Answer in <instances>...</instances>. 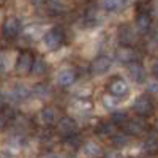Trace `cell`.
Listing matches in <instances>:
<instances>
[{"label":"cell","instance_id":"cell-1","mask_svg":"<svg viewBox=\"0 0 158 158\" xmlns=\"http://www.w3.org/2000/svg\"><path fill=\"white\" fill-rule=\"evenodd\" d=\"M125 130L127 133L130 135H135V136H139V135H144L149 131V122H147V117H135V118H130V120L125 122Z\"/></svg>","mask_w":158,"mask_h":158},{"label":"cell","instance_id":"cell-2","mask_svg":"<svg viewBox=\"0 0 158 158\" xmlns=\"http://www.w3.org/2000/svg\"><path fill=\"white\" fill-rule=\"evenodd\" d=\"M56 123H57V131L62 136L67 138V136H71V135H77L79 127H77V122L73 117H70V115L60 117Z\"/></svg>","mask_w":158,"mask_h":158},{"label":"cell","instance_id":"cell-3","mask_svg":"<svg viewBox=\"0 0 158 158\" xmlns=\"http://www.w3.org/2000/svg\"><path fill=\"white\" fill-rule=\"evenodd\" d=\"M133 109L136 114H139L142 117H150L153 114V103L147 95H141L133 103Z\"/></svg>","mask_w":158,"mask_h":158},{"label":"cell","instance_id":"cell-4","mask_svg":"<svg viewBox=\"0 0 158 158\" xmlns=\"http://www.w3.org/2000/svg\"><path fill=\"white\" fill-rule=\"evenodd\" d=\"M63 32L60 29H52L43 36V43L48 49H59L63 44Z\"/></svg>","mask_w":158,"mask_h":158},{"label":"cell","instance_id":"cell-5","mask_svg":"<svg viewBox=\"0 0 158 158\" xmlns=\"http://www.w3.org/2000/svg\"><path fill=\"white\" fill-rule=\"evenodd\" d=\"M111 68H112V60L109 57H106V56L97 57L90 65V71H92V74H95V76L106 74V73H109Z\"/></svg>","mask_w":158,"mask_h":158},{"label":"cell","instance_id":"cell-6","mask_svg":"<svg viewBox=\"0 0 158 158\" xmlns=\"http://www.w3.org/2000/svg\"><path fill=\"white\" fill-rule=\"evenodd\" d=\"M117 35H118V41H120L123 46H131L138 41V35L135 32V29L128 24H123L118 27L117 30Z\"/></svg>","mask_w":158,"mask_h":158},{"label":"cell","instance_id":"cell-7","mask_svg":"<svg viewBox=\"0 0 158 158\" xmlns=\"http://www.w3.org/2000/svg\"><path fill=\"white\" fill-rule=\"evenodd\" d=\"M108 90H109V94L114 95V97H118V98H123L130 94V87L127 84L125 79L122 77H114L112 81L108 84Z\"/></svg>","mask_w":158,"mask_h":158},{"label":"cell","instance_id":"cell-8","mask_svg":"<svg viewBox=\"0 0 158 158\" xmlns=\"http://www.w3.org/2000/svg\"><path fill=\"white\" fill-rule=\"evenodd\" d=\"M2 32H3V36L8 38V40H13L16 38L21 32V21L18 18H8L5 22H3V27H2Z\"/></svg>","mask_w":158,"mask_h":158},{"label":"cell","instance_id":"cell-9","mask_svg":"<svg viewBox=\"0 0 158 158\" xmlns=\"http://www.w3.org/2000/svg\"><path fill=\"white\" fill-rule=\"evenodd\" d=\"M59 118H60L59 109L52 108V106H46L44 109H41V112H40V120H41V123L46 125V127L54 125Z\"/></svg>","mask_w":158,"mask_h":158},{"label":"cell","instance_id":"cell-10","mask_svg":"<svg viewBox=\"0 0 158 158\" xmlns=\"http://www.w3.org/2000/svg\"><path fill=\"white\" fill-rule=\"evenodd\" d=\"M128 76L133 79V81L136 82V84H142V82H146V77H147V74H146V70H144L139 63H136V62H131V63H128Z\"/></svg>","mask_w":158,"mask_h":158},{"label":"cell","instance_id":"cell-11","mask_svg":"<svg viewBox=\"0 0 158 158\" xmlns=\"http://www.w3.org/2000/svg\"><path fill=\"white\" fill-rule=\"evenodd\" d=\"M115 57H117V60L120 62V63L128 65V63H131V62L136 60V51L131 49L130 46H122V48L117 49Z\"/></svg>","mask_w":158,"mask_h":158},{"label":"cell","instance_id":"cell-12","mask_svg":"<svg viewBox=\"0 0 158 158\" xmlns=\"http://www.w3.org/2000/svg\"><path fill=\"white\" fill-rule=\"evenodd\" d=\"M76 77H77V74H76V71L71 70V68L60 70V71L57 73V84L62 85V87H68V85H71V84L76 81Z\"/></svg>","mask_w":158,"mask_h":158},{"label":"cell","instance_id":"cell-13","mask_svg":"<svg viewBox=\"0 0 158 158\" xmlns=\"http://www.w3.org/2000/svg\"><path fill=\"white\" fill-rule=\"evenodd\" d=\"M32 62H33L32 54H29V52H22V54L19 56V59H18V62H16V71L19 74L29 73L30 68H32Z\"/></svg>","mask_w":158,"mask_h":158},{"label":"cell","instance_id":"cell-14","mask_svg":"<svg viewBox=\"0 0 158 158\" xmlns=\"http://www.w3.org/2000/svg\"><path fill=\"white\" fill-rule=\"evenodd\" d=\"M152 27V19L149 13H139L136 18V30L139 33H149Z\"/></svg>","mask_w":158,"mask_h":158},{"label":"cell","instance_id":"cell-15","mask_svg":"<svg viewBox=\"0 0 158 158\" xmlns=\"http://www.w3.org/2000/svg\"><path fill=\"white\" fill-rule=\"evenodd\" d=\"M82 152L89 158H100L103 155L101 146H100V144H97L95 141H87L84 146H82Z\"/></svg>","mask_w":158,"mask_h":158},{"label":"cell","instance_id":"cell-16","mask_svg":"<svg viewBox=\"0 0 158 158\" xmlns=\"http://www.w3.org/2000/svg\"><path fill=\"white\" fill-rule=\"evenodd\" d=\"M30 71H32L35 76H43V74L48 71V63H46V60H44V59H41V57L33 59Z\"/></svg>","mask_w":158,"mask_h":158},{"label":"cell","instance_id":"cell-17","mask_svg":"<svg viewBox=\"0 0 158 158\" xmlns=\"http://www.w3.org/2000/svg\"><path fill=\"white\" fill-rule=\"evenodd\" d=\"M32 94L38 98H41V100H46V98L51 97V87L48 84H36L32 89Z\"/></svg>","mask_w":158,"mask_h":158},{"label":"cell","instance_id":"cell-18","mask_svg":"<svg viewBox=\"0 0 158 158\" xmlns=\"http://www.w3.org/2000/svg\"><path fill=\"white\" fill-rule=\"evenodd\" d=\"M29 94H30V90L24 84H18V85H15V89L11 90L10 95H11L13 100H24V98L29 97Z\"/></svg>","mask_w":158,"mask_h":158},{"label":"cell","instance_id":"cell-19","mask_svg":"<svg viewBox=\"0 0 158 158\" xmlns=\"http://www.w3.org/2000/svg\"><path fill=\"white\" fill-rule=\"evenodd\" d=\"M48 6H49V11L54 13V15H60V13H63L67 10V6H65V3L62 0H51Z\"/></svg>","mask_w":158,"mask_h":158},{"label":"cell","instance_id":"cell-20","mask_svg":"<svg viewBox=\"0 0 158 158\" xmlns=\"http://www.w3.org/2000/svg\"><path fill=\"white\" fill-rule=\"evenodd\" d=\"M144 147H146L147 153H155V152H156L158 142H156V136H155V133H152V135H150V136L147 138L146 144H144Z\"/></svg>","mask_w":158,"mask_h":158},{"label":"cell","instance_id":"cell-21","mask_svg":"<svg viewBox=\"0 0 158 158\" xmlns=\"http://www.w3.org/2000/svg\"><path fill=\"white\" fill-rule=\"evenodd\" d=\"M118 100H120V98L114 97V95H111V97H109V95H104L103 103H104V106H106L108 109H115L118 104H120V103H118Z\"/></svg>","mask_w":158,"mask_h":158},{"label":"cell","instance_id":"cell-22","mask_svg":"<svg viewBox=\"0 0 158 158\" xmlns=\"http://www.w3.org/2000/svg\"><path fill=\"white\" fill-rule=\"evenodd\" d=\"M111 120H112L114 125H122V123H125V122L128 120V115H127L125 111H122V112H114L112 117H111Z\"/></svg>","mask_w":158,"mask_h":158},{"label":"cell","instance_id":"cell-23","mask_svg":"<svg viewBox=\"0 0 158 158\" xmlns=\"http://www.w3.org/2000/svg\"><path fill=\"white\" fill-rule=\"evenodd\" d=\"M122 6V0H103V8L108 11H114Z\"/></svg>","mask_w":158,"mask_h":158},{"label":"cell","instance_id":"cell-24","mask_svg":"<svg viewBox=\"0 0 158 158\" xmlns=\"http://www.w3.org/2000/svg\"><path fill=\"white\" fill-rule=\"evenodd\" d=\"M112 142L115 144V146H118V147H123V146H127V144L130 142V136L128 135H114L112 136Z\"/></svg>","mask_w":158,"mask_h":158},{"label":"cell","instance_id":"cell-25","mask_svg":"<svg viewBox=\"0 0 158 158\" xmlns=\"http://www.w3.org/2000/svg\"><path fill=\"white\" fill-rule=\"evenodd\" d=\"M67 146L68 147H73V149H76V147H79L81 146V138L79 136H76V135H71V136H67Z\"/></svg>","mask_w":158,"mask_h":158},{"label":"cell","instance_id":"cell-26","mask_svg":"<svg viewBox=\"0 0 158 158\" xmlns=\"http://www.w3.org/2000/svg\"><path fill=\"white\" fill-rule=\"evenodd\" d=\"M114 131H115V125L112 122L101 123V127H100V133H103V135H114Z\"/></svg>","mask_w":158,"mask_h":158},{"label":"cell","instance_id":"cell-27","mask_svg":"<svg viewBox=\"0 0 158 158\" xmlns=\"http://www.w3.org/2000/svg\"><path fill=\"white\" fill-rule=\"evenodd\" d=\"M6 68V56L0 51V73H3Z\"/></svg>","mask_w":158,"mask_h":158},{"label":"cell","instance_id":"cell-28","mask_svg":"<svg viewBox=\"0 0 158 158\" xmlns=\"http://www.w3.org/2000/svg\"><path fill=\"white\" fill-rule=\"evenodd\" d=\"M147 89H149L150 94H155V92H156V81H155V79H153L152 82H149V84H147Z\"/></svg>","mask_w":158,"mask_h":158},{"label":"cell","instance_id":"cell-29","mask_svg":"<svg viewBox=\"0 0 158 158\" xmlns=\"http://www.w3.org/2000/svg\"><path fill=\"white\" fill-rule=\"evenodd\" d=\"M3 108H5V97H3L2 92H0V112L3 111Z\"/></svg>","mask_w":158,"mask_h":158},{"label":"cell","instance_id":"cell-30","mask_svg":"<svg viewBox=\"0 0 158 158\" xmlns=\"http://www.w3.org/2000/svg\"><path fill=\"white\" fill-rule=\"evenodd\" d=\"M41 158H60L57 153H46V155H43Z\"/></svg>","mask_w":158,"mask_h":158},{"label":"cell","instance_id":"cell-31","mask_svg":"<svg viewBox=\"0 0 158 158\" xmlns=\"http://www.w3.org/2000/svg\"><path fill=\"white\" fill-rule=\"evenodd\" d=\"M0 158H13V156L8 155V153H2V155H0Z\"/></svg>","mask_w":158,"mask_h":158},{"label":"cell","instance_id":"cell-32","mask_svg":"<svg viewBox=\"0 0 158 158\" xmlns=\"http://www.w3.org/2000/svg\"><path fill=\"white\" fill-rule=\"evenodd\" d=\"M32 2H33V3H41L43 0H32Z\"/></svg>","mask_w":158,"mask_h":158},{"label":"cell","instance_id":"cell-33","mask_svg":"<svg viewBox=\"0 0 158 158\" xmlns=\"http://www.w3.org/2000/svg\"><path fill=\"white\" fill-rule=\"evenodd\" d=\"M2 3H3V0H0V5H2Z\"/></svg>","mask_w":158,"mask_h":158}]
</instances>
